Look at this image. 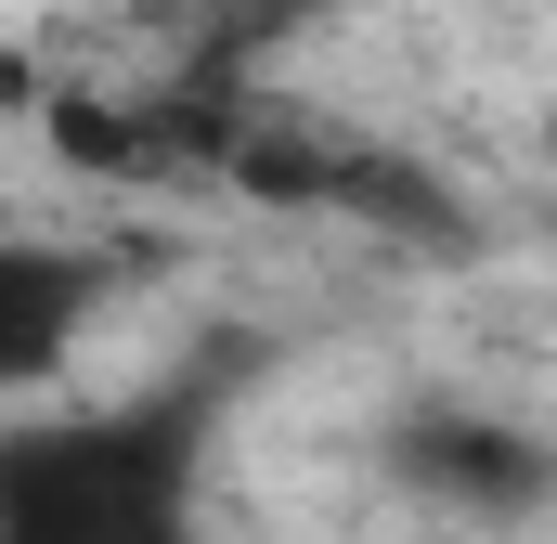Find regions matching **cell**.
Listing matches in <instances>:
<instances>
[{
    "label": "cell",
    "mask_w": 557,
    "mask_h": 544,
    "mask_svg": "<svg viewBox=\"0 0 557 544\" xmlns=\"http://www.w3.org/2000/svg\"><path fill=\"white\" fill-rule=\"evenodd\" d=\"M91 298H104V260H91V247L0 234V403H13V390H39V376H65V350H78Z\"/></svg>",
    "instance_id": "3"
},
{
    "label": "cell",
    "mask_w": 557,
    "mask_h": 544,
    "mask_svg": "<svg viewBox=\"0 0 557 544\" xmlns=\"http://www.w3.org/2000/svg\"><path fill=\"white\" fill-rule=\"evenodd\" d=\"M389 480L441 506V519H480V532H506V519H545L557 506V454L519 428V415H480V403H416L389 415Z\"/></svg>",
    "instance_id": "2"
},
{
    "label": "cell",
    "mask_w": 557,
    "mask_h": 544,
    "mask_svg": "<svg viewBox=\"0 0 557 544\" xmlns=\"http://www.w3.org/2000/svg\"><path fill=\"white\" fill-rule=\"evenodd\" d=\"M324 0H208L195 13V52L182 65H208V78H247V52H273V39H298Z\"/></svg>",
    "instance_id": "4"
},
{
    "label": "cell",
    "mask_w": 557,
    "mask_h": 544,
    "mask_svg": "<svg viewBox=\"0 0 557 544\" xmlns=\"http://www.w3.org/2000/svg\"><path fill=\"white\" fill-rule=\"evenodd\" d=\"M26 104H39V65H26V52H0V118H26Z\"/></svg>",
    "instance_id": "5"
},
{
    "label": "cell",
    "mask_w": 557,
    "mask_h": 544,
    "mask_svg": "<svg viewBox=\"0 0 557 544\" xmlns=\"http://www.w3.org/2000/svg\"><path fill=\"white\" fill-rule=\"evenodd\" d=\"M247 376H260V350L208 337L143 403L0 428V544H195V480H208V441Z\"/></svg>",
    "instance_id": "1"
}]
</instances>
